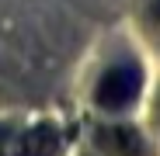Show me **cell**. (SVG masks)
Here are the masks:
<instances>
[{
    "instance_id": "7a4b0ae2",
    "label": "cell",
    "mask_w": 160,
    "mask_h": 156,
    "mask_svg": "<svg viewBox=\"0 0 160 156\" xmlns=\"http://www.w3.org/2000/svg\"><path fill=\"white\" fill-rule=\"evenodd\" d=\"M104 139L112 142V149L115 153H122V156H139L143 149V142H139V135L132 132V128H112V132H104Z\"/></svg>"
},
{
    "instance_id": "3957f363",
    "label": "cell",
    "mask_w": 160,
    "mask_h": 156,
    "mask_svg": "<svg viewBox=\"0 0 160 156\" xmlns=\"http://www.w3.org/2000/svg\"><path fill=\"white\" fill-rule=\"evenodd\" d=\"M157 14H160V11H157Z\"/></svg>"
},
{
    "instance_id": "6da1fadb",
    "label": "cell",
    "mask_w": 160,
    "mask_h": 156,
    "mask_svg": "<svg viewBox=\"0 0 160 156\" xmlns=\"http://www.w3.org/2000/svg\"><path fill=\"white\" fill-rule=\"evenodd\" d=\"M139 94V69L136 66H115L101 76V83H98V104L101 108H108V111H122L129 108L132 101H136Z\"/></svg>"
}]
</instances>
